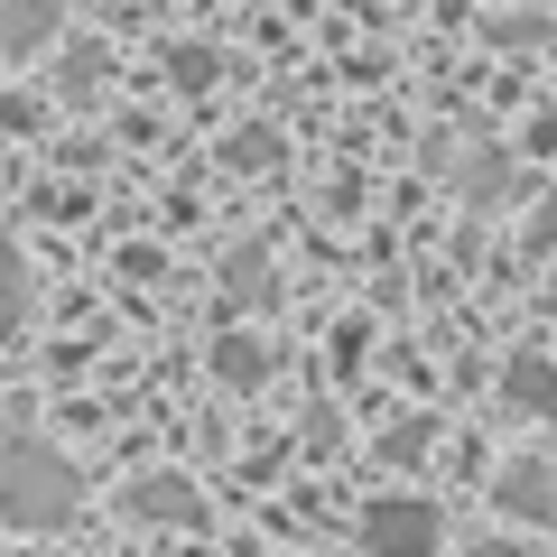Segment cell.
Segmentation results:
<instances>
[{
	"mask_svg": "<svg viewBox=\"0 0 557 557\" xmlns=\"http://www.w3.org/2000/svg\"><path fill=\"white\" fill-rule=\"evenodd\" d=\"M75 511H84V483H75V465H65L57 446L20 437L10 456H0V520H10V530L47 539V530H65Z\"/></svg>",
	"mask_w": 557,
	"mask_h": 557,
	"instance_id": "cell-1",
	"label": "cell"
},
{
	"mask_svg": "<svg viewBox=\"0 0 557 557\" xmlns=\"http://www.w3.org/2000/svg\"><path fill=\"white\" fill-rule=\"evenodd\" d=\"M362 548L372 557H437V511H428V502H372Z\"/></svg>",
	"mask_w": 557,
	"mask_h": 557,
	"instance_id": "cell-2",
	"label": "cell"
},
{
	"mask_svg": "<svg viewBox=\"0 0 557 557\" xmlns=\"http://www.w3.org/2000/svg\"><path fill=\"white\" fill-rule=\"evenodd\" d=\"M493 502L511 520H530V530H548V520H557V474H548V465H530V456H511L493 474Z\"/></svg>",
	"mask_w": 557,
	"mask_h": 557,
	"instance_id": "cell-3",
	"label": "cell"
},
{
	"mask_svg": "<svg viewBox=\"0 0 557 557\" xmlns=\"http://www.w3.org/2000/svg\"><path fill=\"white\" fill-rule=\"evenodd\" d=\"M131 511L139 520H168V530H205V493L186 474H139L131 483Z\"/></svg>",
	"mask_w": 557,
	"mask_h": 557,
	"instance_id": "cell-4",
	"label": "cell"
},
{
	"mask_svg": "<svg viewBox=\"0 0 557 557\" xmlns=\"http://www.w3.org/2000/svg\"><path fill=\"white\" fill-rule=\"evenodd\" d=\"M502 399H511L520 418H557V362L548 354H511L502 362Z\"/></svg>",
	"mask_w": 557,
	"mask_h": 557,
	"instance_id": "cell-5",
	"label": "cell"
},
{
	"mask_svg": "<svg viewBox=\"0 0 557 557\" xmlns=\"http://www.w3.org/2000/svg\"><path fill=\"white\" fill-rule=\"evenodd\" d=\"M57 0H0V57H38L47 38H57Z\"/></svg>",
	"mask_w": 557,
	"mask_h": 557,
	"instance_id": "cell-6",
	"label": "cell"
},
{
	"mask_svg": "<svg viewBox=\"0 0 557 557\" xmlns=\"http://www.w3.org/2000/svg\"><path fill=\"white\" fill-rule=\"evenodd\" d=\"M28 298H38V288H28V260L0 242V335H20V325H28Z\"/></svg>",
	"mask_w": 557,
	"mask_h": 557,
	"instance_id": "cell-7",
	"label": "cell"
},
{
	"mask_svg": "<svg viewBox=\"0 0 557 557\" xmlns=\"http://www.w3.org/2000/svg\"><path fill=\"white\" fill-rule=\"evenodd\" d=\"M223 288H233L242 307H260V298H270V278H260V251H242L233 270H223Z\"/></svg>",
	"mask_w": 557,
	"mask_h": 557,
	"instance_id": "cell-8",
	"label": "cell"
},
{
	"mask_svg": "<svg viewBox=\"0 0 557 557\" xmlns=\"http://www.w3.org/2000/svg\"><path fill=\"white\" fill-rule=\"evenodd\" d=\"M102 84V47H84V57H65V94H94Z\"/></svg>",
	"mask_w": 557,
	"mask_h": 557,
	"instance_id": "cell-9",
	"label": "cell"
},
{
	"mask_svg": "<svg viewBox=\"0 0 557 557\" xmlns=\"http://www.w3.org/2000/svg\"><path fill=\"white\" fill-rule=\"evenodd\" d=\"M502 177H511L502 159H474V168H465V186H474V196H502Z\"/></svg>",
	"mask_w": 557,
	"mask_h": 557,
	"instance_id": "cell-10",
	"label": "cell"
},
{
	"mask_svg": "<svg viewBox=\"0 0 557 557\" xmlns=\"http://www.w3.org/2000/svg\"><path fill=\"white\" fill-rule=\"evenodd\" d=\"M223 381H260V354H251V344H223Z\"/></svg>",
	"mask_w": 557,
	"mask_h": 557,
	"instance_id": "cell-11",
	"label": "cell"
},
{
	"mask_svg": "<svg viewBox=\"0 0 557 557\" xmlns=\"http://www.w3.org/2000/svg\"><path fill=\"white\" fill-rule=\"evenodd\" d=\"M177 84H214V57L205 47H177Z\"/></svg>",
	"mask_w": 557,
	"mask_h": 557,
	"instance_id": "cell-12",
	"label": "cell"
},
{
	"mask_svg": "<svg viewBox=\"0 0 557 557\" xmlns=\"http://www.w3.org/2000/svg\"><path fill=\"white\" fill-rule=\"evenodd\" d=\"M530 251H557V196H548V205L530 214Z\"/></svg>",
	"mask_w": 557,
	"mask_h": 557,
	"instance_id": "cell-13",
	"label": "cell"
}]
</instances>
